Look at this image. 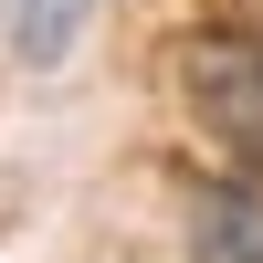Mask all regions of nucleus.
Returning a JSON list of instances; mask_svg holds the SVG:
<instances>
[{
	"label": "nucleus",
	"instance_id": "f257e3e1",
	"mask_svg": "<svg viewBox=\"0 0 263 263\" xmlns=\"http://www.w3.org/2000/svg\"><path fill=\"white\" fill-rule=\"evenodd\" d=\"M179 84H190V116L221 137V158H253L263 168V32H242V21L190 32Z\"/></svg>",
	"mask_w": 263,
	"mask_h": 263
},
{
	"label": "nucleus",
	"instance_id": "7ed1b4c3",
	"mask_svg": "<svg viewBox=\"0 0 263 263\" xmlns=\"http://www.w3.org/2000/svg\"><path fill=\"white\" fill-rule=\"evenodd\" d=\"M74 32H84V0H21V21H11L21 63H63V53H74Z\"/></svg>",
	"mask_w": 263,
	"mask_h": 263
},
{
	"label": "nucleus",
	"instance_id": "f03ea898",
	"mask_svg": "<svg viewBox=\"0 0 263 263\" xmlns=\"http://www.w3.org/2000/svg\"><path fill=\"white\" fill-rule=\"evenodd\" d=\"M190 253L200 263H263V200L253 190H190Z\"/></svg>",
	"mask_w": 263,
	"mask_h": 263
}]
</instances>
